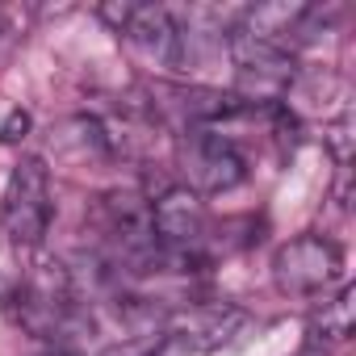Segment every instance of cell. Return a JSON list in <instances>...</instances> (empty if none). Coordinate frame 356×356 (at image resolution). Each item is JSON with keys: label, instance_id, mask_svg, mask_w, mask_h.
Segmentation results:
<instances>
[{"label": "cell", "instance_id": "6da1fadb", "mask_svg": "<svg viewBox=\"0 0 356 356\" xmlns=\"http://www.w3.org/2000/svg\"><path fill=\"white\" fill-rule=\"evenodd\" d=\"M9 302L17 310V323L51 343H63V335L76 327V289L63 264H38L34 273H26L13 285Z\"/></svg>", "mask_w": 356, "mask_h": 356}, {"label": "cell", "instance_id": "7a4b0ae2", "mask_svg": "<svg viewBox=\"0 0 356 356\" xmlns=\"http://www.w3.org/2000/svg\"><path fill=\"white\" fill-rule=\"evenodd\" d=\"M143 59L159 63V67H185L189 59V34L181 30L163 5H143V0H109L97 9Z\"/></svg>", "mask_w": 356, "mask_h": 356}, {"label": "cell", "instance_id": "3957f363", "mask_svg": "<svg viewBox=\"0 0 356 356\" xmlns=\"http://www.w3.org/2000/svg\"><path fill=\"white\" fill-rule=\"evenodd\" d=\"M176 163H181L185 189L193 197L227 193L248 176V163H243L239 147L222 130H210V126H185L181 130V138H176Z\"/></svg>", "mask_w": 356, "mask_h": 356}, {"label": "cell", "instance_id": "277c9868", "mask_svg": "<svg viewBox=\"0 0 356 356\" xmlns=\"http://www.w3.org/2000/svg\"><path fill=\"white\" fill-rule=\"evenodd\" d=\"M51 172L42 159H22L9 176L5 202H0V222L13 248H38L51 231Z\"/></svg>", "mask_w": 356, "mask_h": 356}, {"label": "cell", "instance_id": "5b68a950", "mask_svg": "<svg viewBox=\"0 0 356 356\" xmlns=\"http://www.w3.org/2000/svg\"><path fill=\"white\" fill-rule=\"evenodd\" d=\"M339 273H343V252L331 239H323V235L289 239L273 256V281L289 298H314L327 285H335Z\"/></svg>", "mask_w": 356, "mask_h": 356}, {"label": "cell", "instance_id": "8992f818", "mask_svg": "<svg viewBox=\"0 0 356 356\" xmlns=\"http://www.w3.org/2000/svg\"><path fill=\"white\" fill-rule=\"evenodd\" d=\"M248 323V314L239 306L227 302H206V306H189L181 314H172L159 331H163V352H214L222 343H231L239 335V327Z\"/></svg>", "mask_w": 356, "mask_h": 356}, {"label": "cell", "instance_id": "52a82bcc", "mask_svg": "<svg viewBox=\"0 0 356 356\" xmlns=\"http://www.w3.org/2000/svg\"><path fill=\"white\" fill-rule=\"evenodd\" d=\"M227 51H231L235 67L243 72V80H252L256 105H260V88L281 92V88L293 80V72H298L293 51H285V47H277V42H264V38H256V34H243V30H231V34H227Z\"/></svg>", "mask_w": 356, "mask_h": 356}, {"label": "cell", "instance_id": "ba28073f", "mask_svg": "<svg viewBox=\"0 0 356 356\" xmlns=\"http://www.w3.org/2000/svg\"><path fill=\"white\" fill-rule=\"evenodd\" d=\"M352 310H356V289H343L335 302H327L314 323H310V335L318 343H343L352 335Z\"/></svg>", "mask_w": 356, "mask_h": 356}, {"label": "cell", "instance_id": "9c48e42d", "mask_svg": "<svg viewBox=\"0 0 356 356\" xmlns=\"http://www.w3.org/2000/svg\"><path fill=\"white\" fill-rule=\"evenodd\" d=\"M101 356H163V331H143V335H130L122 343H109Z\"/></svg>", "mask_w": 356, "mask_h": 356}, {"label": "cell", "instance_id": "30bf717a", "mask_svg": "<svg viewBox=\"0 0 356 356\" xmlns=\"http://www.w3.org/2000/svg\"><path fill=\"white\" fill-rule=\"evenodd\" d=\"M26 134H30V113H22V109H13L0 122V143H22Z\"/></svg>", "mask_w": 356, "mask_h": 356}, {"label": "cell", "instance_id": "8fae6325", "mask_svg": "<svg viewBox=\"0 0 356 356\" xmlns=\"http://www.w3.org/2000/svg\"><path fill=\"white\" fill-rule=\"evenodd\" d=\"M13 285H17V277H13V268H9V256H5V248H0V302H9Z\"/></svg>", "mask_w": 356, "mask_h": 356}, {"label": "cell", "instance_id": "7c38bea8", "mask_svg": "<svg viewBox=\"0 0 356 356\" xmlns=\"http://www.w3.org/2000/svg\"><path fill=\"white\" fill-rule=\"evenodd\" d=\"M38 356H76V352H72L67 343H51V348H42Z\"/></svg>", "mask_w": 356, "mask_h": 356}]
</instances>
